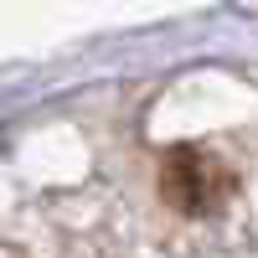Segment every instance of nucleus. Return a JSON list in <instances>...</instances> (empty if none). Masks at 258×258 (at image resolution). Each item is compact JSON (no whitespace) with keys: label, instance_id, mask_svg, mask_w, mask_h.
<instances>
[{"label":"nucleus","instance_id":"f257e3e1","mask_svg":"<svg viewBox=\"0 0 258 258\" xmlns=\"http://www.w3.org/2000/svg\"><path fill=\"white\" fill-rule=\"evenodd\" d=\"M160 197L176 212H186V217L222 212L227 197H232V170L217 155H207V150L181 145V150H170L165 165H160Z\"/></svg>","mask_w":258,"mask_h":258}]
</instances>
